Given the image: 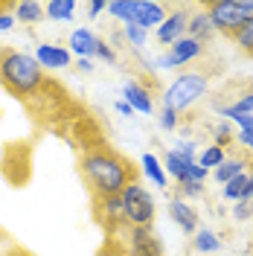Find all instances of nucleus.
Wrapping results in <instances>:
<instances>
[{"instance_id":"12","label":"nucleus","mask_w":253,"mask_h":256,"mask_svg":"<svg viewBox=\"0 0 253 256\" xmlns=\"http://www.w3.org/2000/svg\"><path fill=\"white\" fill-rule=\"evenodd\" d=\"M248 169H253V163H250V154L248 152H233V154H227L224 158V163L212 172V180L216 184H230L236 175H242V172H248Z\"/></svg>"},{"instance_id":"35","label":"nucleus","mask_w":253,"mask_h":256,"mask_svg":"<svg viewBox=\"0 0 253 256\" xmlns=\"http://www.w3.org/2000/svg\"><path fill=\"white\" fill-rule=\"evenodd\" d=\"M114 108H116V114H122V116H134V111H131V105H128L126 99H120Z\"/></svg>"},{"instance_id":"20","label":"nucleus","mask_w":253,"mask_h":256,"mask_svg":"<svg viewBox=\"0 0 253 256\" xmlns=\"http://www.w3.org/2000/svg\"><path fill=\"white\" fill-rule=\"evenodd\" d=\"M12 15H15L18 24H41L44 20V3H38V0H20L12 6Z\"/></svg>"},{"instance_id":"2","label":"nucleus","mask_w":253,"mask_h":256,"mask_svg":"<svg viewBox=\"0 0 253 256\" xmlns=\"http://www.w3.org/2000/svg\"><path fill=\"white\" fill-rule=\"evenodd\" d=\"M0 82L15 96L30 99V96L41 94L47 88V73L41 70V64L35 62V56H30V52L3 50L0 52Z\"/></svg>"},{"instance_id":"4","label":"nucleus","mask_w":253,"mask_h":256,"mask_svg":"<svg viewBox=\"0 0 253 256\" xmlns=\"http://www.w3.org/2000/svg\"><path fill=\"white\" fill-rule=\"evenodd\" d=\"M206 15L212 20L216 32L233 38L242 30V24L253 18V0H212L206 6Z\"/></svg>"},{"instance_id":"41","label":"nucleus","mask_w":253,"mask_h":256,"mask_svg":"<svg viewBox=\"0 0 253 256\" xmlns=\"http://www.w3.org/2000/svg\"><path fill=\"white\" fill-rule=\"evenodd\" d=\"M250 58H253V56H250Z\"/></svg>"},{"instance_id":"6","label":"nucleus","mask_w":253,"mask_h":256,"mask_svg":"<svg viewBox=\"0 0 253 256\" xmlns=\"http://www.w3.org/2000/svg\"><path fill=\"white\" fill-rule=\"evenodd\" d=\"M111 239H116L122 248H128V250H134L140 256H163V242L158 239L154 227H128L126 224Z\"/></svg>"},{"instance_id":"7","label":"nucleus","mask_w":253,"mask_h":256,"mask_svg":"<svg viewBox=\"0 0 253 256\" xmlns=\"http://www.w3.org/2000/svg\"><path fill=\"white\" fill-rule=\"evenodd\" d=\"M201 56H204V44L190 38V35H184L180 41H174L172 47H166V52L160 56V67L163 70H178V67H186V64L198 62Z\"/></svg>"},{"instance_id":"37","label":"nucleus","mask_w":253,"mask_h":256,"mask_svg":"<svg viewBox=\"0 0 253 256\" xmlns=\"http://www.w3.org/2000/svg\"><path fill=\"white\" fill-rule=\"evenodd\" d=\"M248 201H250V207H253V192H250V198H248Z\"/></svg>"},{"instance_id":"39","label":"nucleus","mask_w":253,"mask_h":256,"mask_svg":"<svg viewBox=\"0 0 253 256\" xmlns=\"http://www.w3.org/2000/svg\"><path fill=\"white\" fill-rule=\"evenodd\" d=\"M3 6H6V3H0V9H3Z\"/></svg>"},{"instance_id":"32","label":"nucleus","mask_w":253,"mask_h":256,"mask_svg":"<svg viewBox=\"0 0 253 256\" xmlns=\"http://www.w3.org/2000/svg\"><path fill=\"white\" fill-rule=\"evenodd\" d=\"M233 218H236V222H248V218H253L250 201H236V204H233Z\"/></svg>"},{"instance_id":"29","label":"nucleus","mask_w":253,"mask_h":256,"mask_svg":"<svg viewBox=\"0 0 253 256\" xmlns=\"http://www.w3.org/2000/svg\"><path fill=\"white\" fill-rule=\"evenodd\" d=\"M122 35H126L128 44H131V47H137V50H140L142 44H146V38H148V32L140 30L137 24H126V32H122Z\"/></svg>"},{"instance_id":"33","label":"nucleus","mask_w":253,"mask_h":256,"mask_svg":"<svg viewBox=\"0 0 253 256\" xmlns=\"http://www.w3.org/2000/svg\"><path fill=\"white\" fill-rule=\"evenodd\" d=\"M102 12H108V0H90V3H88V18H90V20H96Z\"/></svg>"},{"instance_id":"23","label":"nucleus","mask_w":253,"mask_h":256,"mask_svg":"<svg viewBox=\"0 0 253 256\" xmlns=\"http://www.w3.org/2000/svg\"><path fill=\"white\" fill-rule=\"evenodd\" d=\"M163 169H166V175H169V180H174V184H180L184 180V175H186V166H192L190 160H184L174 148H169V152H163Z\"/></svg>"},{"instance_id":"8","label":"nucleus","mask_w":253,"mask_h":256,"mask_svg":"<svg viewBox=\"0 0 253 256\" xmlns=\"http://www.w3.org/2000/svg\"><path fill=\"white\" fill-rule=\"evenodd\" d=\"M190 15H192V9H186V6H174V9H169L166 20L154 30L160 44L172 47L174 41H180V38L186 35V26H190Z\"/></svg>"},{"instance_id":"24","label":"nucleus","mask_w":253,"mask_h":256,"mask_svg":"<svg viewBox=\"0 0 253 256\" xmlns=\"http://www.w3.org/2000/svg\"><path fill=\"white\" fill-rule=\"evenodd\" d=\"M108 15L114 20L131 24L134 20V0H114V3H108Z\"/></svg>"},{"instance_id":"26","label":"nucleus","mask_w":253,"mask_h":256,"mask_svg":"<svg viewBox=\"0 0 253 256\" xmlns=\"http://www.w3.org/2000/svg\"><path fill=\"white\" fill-rule=\"evenodd\" d=\"M94 58H99V62H105V64H114V62H116V50H114V44H108L105 38H99V35H96Z\"/></svg>"},{"instance_id":"40","label":"nucleus","mask_w":253,"mask_h":256,"mask_svg":"<svg viewBox=\"0 0 253 256\" xmlns=\"http://www.w3.org/2000/svg\"><path fill=\"white\" fill-rule=\"evenodd\" d=\"M227 256H233V254H227Z\"/></svg>"},{"instance_id":"13","label":"nucleus","mask_w":253,"mask_h":256,"mask_svg":"<svg viewBox=\"0 0 253 256\" xmlns=\"http://www.w3.org/2000/svg\"><path fill=\"white\" fill-rule=\"evenodd\" d=\"M35 62L41 64V70H64L70 67V50L62 44H38L35 50Z\"/></svg>"},{"instance_id":"36","label":"nucleus","mask_w":253,"mask_h":256,"mask_svg":"<svg viewBox=\"0 0 253 256\" xmlns=\"http://www.w3.org/2000/svg\"><path fill=\"white\" fill-rule=\"evenodd\" d=\"M76 67H79V73H94V62L90 58H79Z\"/></svg>"},{"instance_id":"10","label":"nucleus","mask_w":253,"mask_h":256,"mask_svg":"<svg viewBox=\"0 0 253 256\" xmlns=\"http://www.w3.org/2000/svg\"><path fill=\"white\" fill-rule=\"evenodd\" d=\"M169 15V6H163L158 0H134V20L131 24H137L140 30H158L160 24L166 20Z\"/></svg>"},{"instance_id":"28","label":"nucleus","mask_w":253,"mask_h":256,"mask_svg":"<svg viewBox=\"0 0 253 256\" xmlns=\"http://www.w3.org/2000/svg\"><path fill=\"white\" fill-rule=\"evenodd\" d=\"M201 195H204V184H192V180L178 184V198H184L190 204H192V198H201Z\"/></svg>"},{"instance_id":"3","label":"nucleus","mask_w":253,"mask_h":256,"mask_svg":"<svg viewBox=\"0 0 253 256\" xmlns=\"http://www.w3.org/2000/svg\"><path fill=\"white\" fill-rule=\"evenodd\" d=\"M206 94H210V73H204V70H184L166 84L163 108H169V111H174L180 116V114L192 111Z\"/></svg>"},{"instance_id":"21","label":"nucleus","mask_w":253,"mask_h":256,"mask_svg":"<svg viewBox=\"0 0 253 256\" xmlns=\"http://www.w3.org/2000/svg\"><path fill=\"white\" fill-rule=\"evenodd\" d=\"M76 9H79L76 0H50L47 6H44V15L50 20H56V24H64V20H73Z\"/></svg>"},{"instance_id":"22","label":"nucleus","mask_w":253,"mask_h":256,"mask_svg":"<svg viewBox=\"0 0 253 256\" xmlns=\"http://www.w3.org/2000/svg\"><path fill=\"white\" fill-rule=\"evenodd\" d=\"M224 158H227V148H222V146H216V143H210L206 148H201V152L195 154V163H198L201 169H206V172H216V169L224 163Z\"/></svg>"},{"instance_id":"19","label":"nucleus","mask_w":253,"mask_h":256,"mask_svg":"<svg viewBox=\"0 0 253 256\" xmlns=\"http://www.w3.org/2000/svg\"><path fill=\"white\" fill-rule=\"evenodd\" d=\"M140 169H142V175L148 178L154 186H160V190H166V186H169V175H166V169H163V163H160L158 154L146 152V154L140 158Z\"/></svg>"},{"instance_id":"14","label":"nucleus","mask_w":253,"mask_h":256,"mask_svg":"<svg viewBox=\"0 0 253 256\" xmlns=\"http://www.w3.org/2000/svg\"><path fill=\"white\" fill-rule=\"evenodd\" d=\"M122 99L131 105L134 114H152L154 111V99H152V90L142 84V82H128L122 88Z\"/></svg>"},{"instance_id":"9","label":"nucleus","mask_w":253,"mask_h":256,"mask_svg":"<svg viewBox=\"0 0 253 256\" xmlns=\"http://www.w3.org/2000/svg\"><path fill=\"white\" fill-rule=\"evenodd\" d=\"M96 222L102 224L108 233H116V230H122L126 227V212H122V198L120 195H111V198H99L96 201Z\"/></svg>"},{"instance_id":"18","label":"nucleus","mask_w":253,"mask_h":256,"mask_svg":"<svg viewBox=\"0 0 253 256\" xmlns=\"http://www.w3.org/2000/svg\"><path fill=\"white\" fill-rule=\"evenodd\" d=\"M192 248H195V254H201V256H212L222 250V236L212 227H198L195 236H192Z\"/></svg>"},{"instance_id":"30","label":"nucleus","mask_w":253,"mask_h":256,"mask_svg":"<svg viewBox=\"0 0 253 256\" xmlns=\"http://www.w3.org/2000/svg\"><path fill=\"white\" fill-rule=\"evenodd\" d=\"M158 122H160V128H163V131H174V128H178V122H180V116H178L174 111H169V108H163V111H160V116H158Z\"/></svg>"},{"instance_id":"11","label":"nucleus","mask_w":253,"mask_h":256,"mask_svg":"<svg viewBox=\"0 0 253 256\" xmlns=\"http://www.w3.org/2000/svg\"><path fill=\"white\" fill-rule=\"evenodd\" d=\"M169 216H172V222L178 224L186 236H195V230L201 227V222H198V210L192 207L190 201L178 198V195L169 201Z\"/></svg>"},{"instance_id":"15","label":"nucleus","mask_w":253,"mask_h":256,"mask_svg":"<svg viewBox=\"0 0 253 256\" xmlns=\"http://www.w3.org/2000/svg\"><path fill=\"white\" fill-rule=\"evenodd\" d=\"M186 35H190V38H195V41H201L204 47H206V41H212V38L218 35V32H216V26H212V20H210V15H206V6H198V9L190 15Z\"/></svg>"},{"instance_id":"31","label":"nucleus","mask_w":253,"mask_h":256,"mask_svg":"<svg viewBox=\"0 0 253 256\" xmlns=\"http://www.w3.org/2000/svg\"><path fill=\"white\" fill-rule=\"evenodd\" d=\"M12 6L15 3H6L3 9H0V32H9V30H15V15H12Z\"/></svg>"},{"instance_id":"25","label":"nucleus","mask_w":253,"mask_h":256,"mask_svg":"<svg viewBox=\"0 0 253 256\" xmlns=\"http://www.w3.org/2000/svg\"><path fill=\"white\" fill-rule=\"evenodd\" d=\"M233 41H236L238 50H244L248 56H253V18H248V20L242 24V30L233 35Z\"/></svg>"},{"instance_id":"38","label":"nucleus","mask_w":253,"mask_h":256,"mask_svg":"<svg viewBox=\"0 0 253 256\" xmlns=\"http://www.w3.org/2000/svg\"><path fill=\"white\" fill-rule=\"evenodd\" d=\"M250 94H253V82H250Z\"/></svg>"},{"instance_id":"5","label":"nucleus","mask_w":253,"mask_h":256,"mask_svg":"<svg viewBox=\"0 0 253 256\" xmlns=\"http://www.w3.org/2000/svg\"><path fill=\"white\" fill-rule=\"evenodd\" d=\"M120 198H122V212H126V224L128 227H152L154 212H158V210H154L158 204H154L152 192L146 190L140 180L128 184Z\"/></svg>"},{"instance_id":"1","label":"nucleus","mask_w":253,"mask_h":256,"mask_svg":"<svg viewBox=\"0 0 253 256\" xmlns=\"http://www.w3.org/2000/svg\"><path fill=\"white\" fill-rule=\"evenodd\" d=\"M79 175L88 184V190L96 201L99 198H111V195H122L128 184L140 180L137 178V166L126 160L120 152H114L111 146H90L84 148L79 158Z\"/></svg>"},{"instance_id":"16","label":"nucleus","mask_w":253,"mask_h":256,"mask_svg":"<svg viewBox=\"0 0 253 256\" xmlns=\"http://www.w3.org/2000/svg\"><path fill=\"white\" fill-rule=\"evenodd\" d=\"M250 192H253V169L236 175L230 184H224V186H222V195L230 201V204H236V201H248V198H250Z\"/></svg>"},{"instance_id":"27","label":"nucleus","mask_w":253,"mask_h":256,"mask_svg":"<svg viewBox=\"0 0 253 256\" xmlns=\"http://www.w3.org/2000/svg\"><path fill=\"white\" fill-rule=\"evenodd\" d=\"M212 134H216V146H222V148L233 146V137H236L230 122H216V126H212Z\"/></svg>"},{"instance_id":"17","label":"nucleus","mask_w":253,"mask_h":256,"mask_svg":"<svg viewBox=\"0 0 253 256\" xmlns=\"http://www.w3.org/2000/svg\"><path fill=\"white\" fill-rule=\"evenodd\" d=\"M94 41H96V35L88 26H79V30H73L70 32V56H76V58H94Z\"/></svg>"},{"instance_id":"34","label":"nucleus","mask_w":253,"mask_h":256,"mask_svg":"<svg viewBox=\"0 0 253 256\" xmlns=\"http://www.w3.org/2000/svg\"><path fill=\"white\" fill-rule=\"evenodd\" d=\"M111 244H114V256H140V254H134V250H128V248H122L116 239H111Z\"/></svg>"}]
</instances>
